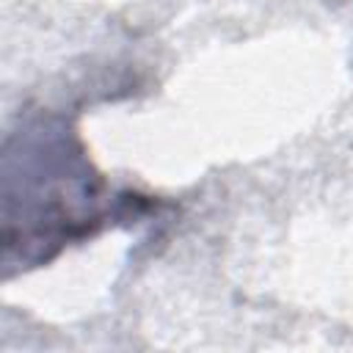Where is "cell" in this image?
<instances>
[{
	"instance_id": "cell-1",
	"label": "cell",
	"mask_w": 353,
	"mask_h": 353,
	"mask_svg": "<svg viewBox=\"0 0 353 353\" xmlns=\"http://www.w3.org/2000/svg\"><path fill=\"white\" fill-rule=\"evenodd\" d=\"M102 182L74 135L33 121L3 152V265L33 268L102 223Z\"/></svg>"
}]
</instances>
